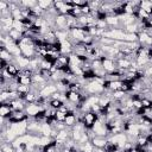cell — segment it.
<instances>
[{
  "instance_id": "1",
  "label": "cell",
  "mask_w": 152,
  "mask_h": 152,
  "mask_svg": "<svg viewBox=\"0 0 152 152\" xmlns=\"http://www.w3.org/2000/svg\"><path fill=\"white\" fill-rule=\"evenodd\" d=\"M43 110H45L39 103H27L26 108H25V113L27 114L28 118H36L39 113H42Z\"/></svg>"
},
{
  "instance_id": "2",
  "label": "cell",
  "mask_w": 152,
  "mask_h": 152,
  "mask_svg": "<svg viewBox=\"0 0 152 152\" xmlns=\"http://www.w3.org/2000/svg\"><path fill=\"white\" fill-rule=\"evenodd\" d=\"M101 62H102V68L106 70L107 74H113V72L116 71L118 66H116V62H115V59L104 57V58L101 59Z\"/></svg>"
},
{
  "instance_id": "3",
  "label": "cell",
  "mask_w": 152,
  "mask_h": 152,
  "mask_svg": "<svg viewBox=\"0 0 152 152\" xmlns=\"http://www.w3.org/2000/svg\"><path fill=\"white\" fill-rule=\"evenodd\" d=\"M96 120H97V114H95L94 112L90 110V112H88V113L84 114L82 122H83V125L86 126V128L89 129V128H91V127L94 126V124L96 122Z\"/></svg>"
},
{
  "instance_id": "4",
  "label": "cell",
  "mask_w": 152,
  "mask_h": 152,
  "mask_svg": "<svg viewBox=\"0 0 152 152\" xmlns=\"http://www.w3.org/2000/svg\"><path fill=\"white\" fill-rule=\"evenodd\" d=\"M56 91H57L56 84L52 83V82H50V83H48V84L39 91V94H40L42 97H51V95L55 94Z\"/></svg>"
},
{
  "instance_id": "5",
  "label": "cell",
  "mask_w": 152,
  "mask_h": 152,
  "mask_svg": "<svg viewBox=\"0 0 152 152\" xmlns=\"http://www.w3.org/2000/svg\"><path fill=\"white\" fill-rule=\"evenodd\" d=\"M28 119L27 114L25 112H13L11 114V116L8 118V120L12 122V124H18V122H23V121H26Z\"/></svg>"
},
{
  "instance_id": "6",
  "label": "cell",
  "mask_w": 152,
  "mask_h": 152,
  "mask_svg": "<svg viewBox=\"0 0 152 152\" xmlns=\"http://www.w3.org/2000/svg\"><path fill=\"white\" fill-rule=\"evenodd\" d=\"M10 104L13 109V112H25L26 108V102L23 99H15L10 101Z\"/></svg>"
},
{
  "instance_id": "7",
  "label": "cell",
  "mask_w": 152,
  "mask_h": 152,
  "mask_svg": "<svg viewBox=\"0 0 152 152\" xmlns=\"http://www.w3.org/2000/svg\"><path fill=\"white\" fill-rule=\"evenodd\" d=\"M55 26H56V30H68L66 28V15L57 14L55 17Z\"/></svg>"
},
{
  "instance_id": "8",
  "label": "cell",
  "mask_w": 152,
  "mask_h": 152,
  "mask_svg": "<svg viewBox=\"0 0 152 152\" xmlns=\"http://www.w3.org/2000/svg\"><path fill=\"white\" fill-rule=\"evenodd\" d=\"M65 96H66V101L70 102V103H74V104H78L80 102L83 101L80 93H75V91L68 90V91L65 93Z\"/></svg>"
},
{
  "instance_id": "9",
  "label": "cell",
  "mask_w": 152,
  "mask_h": 152,
  "mask_svg": "<svg viewBox=\"0 0 152 152\" xmlns=\"http://www.w3.org/2000/svg\"><path fill=\"white\" fill-rule=\"evenodd\" d=\"M77 122H78L77 115H76L75 113H68V114H66L65 120H64V125H65L68 128H72Z\"/></svg>"
},
{
  "instance_id": "10",
  "label": "cell",
  "mask_w": 152,
  "mask_h": 152,
  "mask_svg": "<svg viewBox=\"0 0 152 152\" xmlns=\"http://www.w3.org/2000/svg\"><path fill=\"white\" fill-rule=\"evenodd\" d=\"M13 113V109L10 104V102H6V103H1V107H0V116L1 118H10L11 114Z\"/></svg>"
},
{
  "instance_id": "11",
  "label": "cell",
  "mask_w": 152,
  "mask_h": 152,
  "mask_svg": "<svg viewBox=\"0 0 152 152\" xmlns=\"http://www.w3.org/2000/svg\"><path fill=\"white\" fill-rule=\"evenodd\" d=\"M0 59L6 61V62H8V63H12V62L14 61V57L7 51V49H6L4 45L0 46Z\"/></svg>"
},
{
  "instance_id": "12",
  "label": "cell",
  "mask_w": 152,
  "mask_h": 152,
  "mask_svg": "<svg viewBox=\"0 0 152 152\" xmlns=\"http://www.w3.org/2000/svg\"><path fill=\"white\" fill-rule=\"evenodd\" d=\"M90 141L93 142L94 147L104 148V146H106V144H107L108 140H107V138H104V137H95V138H93Z\"/></svg>"
},
{
  "instance_id": "13",
  "label": "cell",
  "mask_w": 152,
  "mask_h": 152,
  "mask_svg": "<svg viewBox=\"0 0 152 152\" xmlns=\"http://www.w3.org/2000/svg\"><path fill=\"white\" fill-rule=\"evenodd\" d=\"M53 63L52 61H50L49 58H42L40 59V63H39V68L42 70H51V68L53 66Z\"/></svg>"
},
{
  "instance_id": "14",
  "label": "cell",
  "mask_w": 152,
  "mask_h": 152,
  "mask_svg": "<svg viewBox=\"0 0 152 152\" xmlns=\"http://www.w3.org/2000/svg\"><path fill=\"white\" fill-rule=\"evenodd\" d=\"M51 129H52V127H51L50 124H48V122H43V124L40 125V135L50 137V134H51Z\"/></svg>"
},
{
  "instance_id": "15",
  "label": "cell",
  "mask_w": 152,
  "mask_h": 152,
  "mask_svg": "<svg viewBox=\"0 0 152 152\" xmlns=\"http://www.w3.org/2000/svg\"><path fill=\"white\" fill-rule=\"evenodd\" d=\"M52 5H53V1H50V0H39L38 1V6L43 11H48Z\"/></svg>"
},
{
  "instance_id": "16",
  "label": "cell",
  "mask_w": 152,
  "mask_h": 152,
  "mask_svg": "<svg viewBox=\"0 0 152 152\" xmlns=\"http://www.w3.org/2000/svg\"><path fill=\"white\" fill-rule=\"evenodd\" d=\"M104 152H119V147H118V145H115L108 140L106 146H104Z\"/></svg>"
},
{
  "instance_id": "17",
  "label": "cell",
  "mask_w": 152,
  "mask_h": 152,
  "mask_svg": "<svg viewBox=\"0 0 152 152\" xmlns=\"http://www.w3.org/2000/svg\"><path fill=\"white\" fill-rule=\"evenodd\" d=\"M66 114H68V113H64V112H61V110L57 109V113H56V115H55V119H56L58 122H64Z\"/></svg>"
},
{
  "instance_id": "18",
  "label": "cell",
  "mask_w": 152,
  "mask_h": 152,
  "mask_svg": "<svg viewBox=\"0 0 152 152\" xmlns=\"http://www.w3.org/2000/svg\"><path fill=\"white\" fill-rule=\"evenodd\" d=\"M64 104V102L63 101H61V100H50V107L51 108H55V109H58L61 106H63Z\"/></svg>"
},
{
  "instance_id": "19",
  "label": "cell",
  "mask_w": 152,
  "mask_h": 152,
  "mask_svg": "<svg viewBox=\"0 0 152 152\" xmlns=\"http://www.w3.org/2000/svg\"><path fill=\"white\" fill-rule=\"evenodd\" d=\"M10 8V1L7 0H0V11H6Z\"/></svg>"
}]
</instances>
